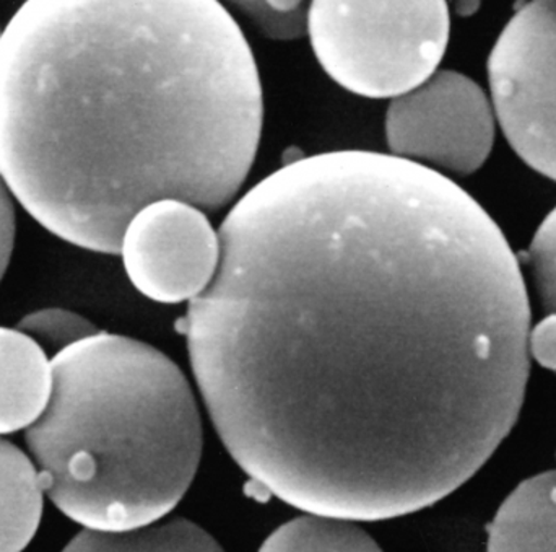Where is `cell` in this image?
Masks as SVG:
<instances>
[{
    "label": "cell",
    "instance_id": "9",
    "mask_svg": "<svg viewBox=\"0 0 556 552\" xmlns=\"http://www.w3.org/2000/svg\"><path fill=\"white\" fill-rule=\"evenodd\" d=\"M486 531L489 551H556V469L522 481Z\"/></svg>",
    "mask_w": 556,
    "mask_h": 552
},
{
    "label": "cell",
    "instance_id": "4",
    "mask_svg": "<svg viewBox=\"0 0 556 552\" xmlns=\"http://www.w3.org/2000/svg\"><path fill=\"white\" fill-rule=\"evenodd\" d=\"M447 0H311L306 35L320 67L358 97L394 98L440 67Z\"/></svg>",
    "mask_w": 556,
    "mask_h": 552
},
{
    "label": "cell",
    "instance_id": "19",
    "mask_svg": "<svg viewBox=\"0 0 556 552\" xmlns=\"http://www.w3.org/2000/svg\"><path fill=\"white\" fill-rule=\"evenodd\" d=\"M0 33H2V32H0Z\"/></svg>",
    "mask_w": 556,
    "mask_h": 552
},
{
    "label": "cell",
    "instance_id": "8",
    "mask_svg": "<svg viewBox=\"0 0 556 552\" xmlns=\"http://www.w3.org/2000/svg\"><path fill=\"white\" fill-rule=\"evenodd\" d=\"M51 361L36 339L0 326V436L31 427L51 400Z\"/></svg>",
    "mask_w": 556,
    "mask_h": 552
},
{
    "label": "cell",
    "instance_id": "12",
    "mask_svg": "<svg viewBox=\"0 0 556 552\" xmlns=\"http://www.w3.org/2000/svg\"><path fill=\"white\" fill-rule=\"evenodd\" d=\"M263 551H379L378 543L365 530L346 518L311 514L277 528Z\"/></svg>",
    "mask_w": 556,
    "mask_h": 552
},
{
    "label": "cell",
    "instance_id": "14",
    "mask_svg": "<svg viewBox=\"0 0 556 552\" xmlns=\"http://www.w3.org/2000/svg\"><path fill=\"white\" fill-rule=\"evenodd\" d=\"M16 328L38 341L48 354H58L62 349L87 336L100 331L90 319L65 309H41L23 316Z\"/></svg>",
    "mask_w": 556,
    "mask_h": 552
},
{
    "label": "cell",
    "instance_id": "10",
    "mask_svg": "<svg viewBox=\"0 0 556 552\" xmlns=\"http://www.w3.org/2000/svg\"><path fill=\"white\" fill-rule=\"evenodd\" d=\"M45 489L35 463L0 437V552L25 550L41 524Z\"/></svg>",
    "mask_w": 556,
    "mask_h": 552
},
{
    "label": "cell",
    "instance_id": "3",
    "mask_svg": "<svg viewBox=\"0 0 556 552\" xmlns=\"http://www.w3.org/2000/svg\"><path fill=\"white\" fill-rule=\"evenodd\" d=\"M51 400L26 429L45 494L84 528L126 531L165 518L202 456L198 401L159 349L98 331L51 359Z\"/></svg>",
    "mask_w": 556,
    "mask_h": 552
},
{
    "label": "cell",
    "instance_id": "11",
    "mask_svg": "<svg viewBox=\"0 0 556 552\" xmlns=\"http://www.w3.org/2000/svg\"><path fill=\"white\" fill-rule=\"evenodd\" d=\"M220 544L185 518L142 525L126 531L84 528L64 551H220Z\"/></svg>",
    "mask_w": 556,
    "mask_h": 552
},
{
    "label": "cell",
    "instance_id": "16",
    "mask_svg": "<svg viewBox=\"0 0 556 552\" xmlns=\"http://www.w3.org/2000/svg\"><path fill=\"white\" fill-rule=\"evenodd\" d=\"M529 354L556 374V313H548L529 331Z\"/></svg>",
    "mask_w": 556,
    "mask_h": 552
},
{
    "label": "cell",
    "instance_id": "7",
    "mask_svg": "<svg viewBox=\"0 0 556 552\" xmlns=\"http://www.w3.org/2000/svg\"><path fill=\"white\" fill-rule=\"evenodd\" d=\"M132 286L159 303L201 296L217 274L220 237L198 205L162 199L140 209L121 241Z\"/></svg>",
    "mask_w": 556,
    "mask_h": 552
},
{
    "label": "cell",
    "instance_id": "1",
    "mask_svg": "<svg viewBox=\"0 0 556 552\" xmlns=\"http://www.w3.org/2000/svg\"><path fill=\"white\" fill-rule=\"evenodd\" d=\"M179 329L231 459L311 514L379 522L473 478L531 375L528 286L444 173L336 150L270 173L218 230Z\"/></svg>",
    "mask_w": 556,
    "mask_h": 552
},
{
    "label": "cell",
    "instance_id": "15",
    "mask_svg": "<svg viewBox=\"0 0 556 552\" xmlns=\"http://www.w3.org/2000/svg\"><path fill=\"white\" fill-rule=\"evenodd\" d=\"M528 258L542 309L556 313V208L539 225Z\"/></svg>",
    "mask_w": 556,
    "mask_h": 552
},
{
    "label": "cell",
    "instance_id": "2",
    "mask_svg": "<svg viewBox=\"0 0 556 552\" xmlns=\"http://www.w3.org/2000/svg\"><path fill=\"white\" fill-rule=\"evenodd\" d=\"M263 121L253 49L218 0H25L0 33V176L81 250L119 254L162 199L230 204Z\"/></svg>",
    "mask_w": 556,
    "mask_h": 552
},
{
    "label": "cell",
    "instance_id": "5",
    "mask_svg": "<svg viewBox=\"0 0 556 552\" xmlns=\"http://www.w3.org/2000/svg\"><path fill=\"white\" fill-rule=\"evenodd\" d=\"M490 100L516 155L556 181V0H529L489 58Z\"/></svg>",
    "mask_w": 556,
    "mask_h": 552
},
{
    "label": "cell",
    "instance_id": "17",
    "mask_svg": "<svg viewBox=\"0 0 556 552\" xmlns=\"http://www.w3.org/2000/svg\"><path fill=\"white\" fill-rule=\"evenodd\" d=\"M15 234V205H13L12 192L9 191L5 181L0 176V283H2L3 276L9 269L10 260H12Z\"/></svg>",
    "mask_w": 556,
    "mask_h": 552
},
{
    "label": "cell",
    "instance_id": "6",
    "mask_svg": "<svg viewBox=\"0 0 556 552\" xmlns=\"http://www.w3.org/2000/svg\"><path fill=\"white\" fill-rule=\"evenodd\" d=\"M496 116L483 88L456 71H437L391 98L386 140L392 155L457 176L479 172L495 146Z\"/></svg>",
    "mask_w": 556,
    "mask_h": 552
},
{
    "label": "cell",
    "instance_id": "18",
    "mask_svg": "<svg viewBox=\"0 0 556 552\" xmlns=\"http://www.w3.org/2000/svg\"><path fill=\"white\" fill-rule=\"evenodd\" d=\"M479 2L480 0H457V9L464 15H469V13L476 12Z\"/></svg>",
    "mask_w": 556,
    "mask_h": 552
},
{
    "label": "cell",
    "instance_id": "13",
    "mask_svg": "<svg viewBox=\"0 0 556 552\" xmlns=\"http://www.w3.org/2000/svg\"><path fill=\"white\" fill-rule=\"evenodd\" d=\"M264 36L293 41L306 35L311 0H228Z\"/></svg>",
    "mask_w": 556,
    "mask_h": 552
}]
</instances>
